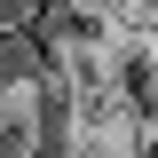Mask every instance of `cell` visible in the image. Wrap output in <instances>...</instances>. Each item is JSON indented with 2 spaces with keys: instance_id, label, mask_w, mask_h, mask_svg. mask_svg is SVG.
I'll list each match as a JSON object with an SVG mask.
<instances>
[{
  "instance_id": "cell-1",
  "label": "cell",
  "mask_w": 158,
  "mask_h": 158,
  "mask_svg": "<svg viewBox=\"0 0 158 158\" xmlns=\"http://www.w3.org/2000/svg\"><path fill=\"white\" fill-rule=\"evenodd\" d=\"M32 142H40V95L8 87L0 95V158H32Z\"/></svg>"
},
{
  "instance_id": "cell-2",
  "label": "cell",
  "mask_w": 158,
  "mask_h": 158,
  "mask_svg": "<svg viewBox=\"0 0 158 158\" xmlns=\"http://www.w3.org/2000/svg\"><path fill=\"white\" fill-rule=\"evenodd\" d=\"M71 158H118V150H111L103 135H79V150H71Z\"/></svg>"
}]
</instances>
